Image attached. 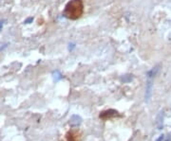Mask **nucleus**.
Segmentation results:
<instances>
[{"label": "nucleus", "instance_id": "obj_11", "mask_svg": "<svg viewBox=\"0 0 171 141\" xmlns=\"http://www.w3.org/2000/svg\"><path fill=\"white\" fill-rule=\"evenodd\" d=\"M2 27H3V21H0V29L2 28Z\"/></svg>", "mask_w": 171, "mask_h": 141}, {"label": "nucleus", "instance_id": "obj_1", "mask_svg": "<svg viewBox=\"0 0 171 141\" xmlns=\"http://www.w3.org/2000/svg\"><path fill=\"white\" fill-rule=\"evenodd\" d=\"M84 13V4L82 0H70L66 5L64 15L72 20H76L82 16Z\"/></svg>", "mask_w": 171, "mask_h": 141}, {"label": "nucleus", "instance_id": "obj_3", "mask_svg": "<svg viewBox=\"0 0 171 141\" xmlns=\"http://www.w3.org/2000/svg\"><path fill=\"white\" fill-rule=\"evenodd\" d=\"M152 90H153V83H152V80H148V82L146 83V96H145V98H146V102H148L150 98H151V96H152Z\"/></svg>", "mask_w": 171, "mask_h": 141}, {"label": "nucleus", "instance_id": "obj_7", "mask_svg": "<svg viewBox=\"0 0 171 141\" xmlns=\"http://www.w3.org/2000/svg\"><path fill=\"white\" fill-rule=\"evenodd\" d=\"M53 78H54L55 82H58V80H61V79L63 78V76L61 75V73H60L59 71H57V70H56V71L53 72Z\"/></svg>", "mask_w": 171, "mask_h": 141}, {"label": "nucleus", "instance_id": "obj_8", "mask_svg": "<svg viewBox=\"0 0 171 141\" xmlns=\"http://www.w3.org/2000/svg\"><path fill=\"white\" fill-rule=\"evenodd\" d=\"M122 80L124 83H129L132 80V75H126L122 78Z\"/></svg>", "mask_w": 171, "mask_h": 141}, {"label": "nucleus", "instance_id": "obj_5", "mask_svg": "<svg viewBox=\"0 0 171 141\" xmlns=\"http://www.w3.org/2000/svg\"><path fill=\"white\" fill-rule=\"evenodd\" d=\"M81 122H82V118L77 115H73L72 117H70V120H69V124L72 126H73V127L80 125Z\"/></svg>", "mask_w": 171, "mask_h": 141}, {"label": "nucleus", "instance_id": "obj_2", "mask_svg": "<svg viewBox=\"0 0 171 141\" xmlns=\"http://www.w3.org/2000/svg\"><path fill=\"white\" fill-rule=\"evenodd\" d=\"M118 116V112L116 110H113V109H109V110H107V111H104L101 114H100L99 117L102 118L104 120H107L108 118H111V117H115Z\"/></svg>", "mask_w": 171, "mask_h": 141}, {"label": "nucleus", "instance_id": "obj_10", "mask_svg": "<svg viewBox=\"0 0 171 141\" xmlns=\"http://www.w3.org/2000/svg\"><path fill=\"white\" fill-rule=\"evenodd\" d=\"M165 140V135H160V137L156 140V141H164Z\"/></svg>", "mask_w": 171, "mask_h": 141}, {"label": "nucleus", "instance_id": "obj_6", "mask_svg": "<svg viewBox=\"0 0 171 141\" xmlns=\"http://www.w3.org/2000/svg\"><path fill=\"white\" fill-rule=\"evenodd\" d=\"M160 67V65H157V66H155L154 68H152L151 70H150V71H148L147 72V77H148V79H151L152 77H155L156 75H157V73L159 72V68Z\"/></svg>", "mask_w": 171, "mask_h": 141}, {"label": "nucleus", "instance_id": "obj_9", "mask_svg": "<svg viewBox=\"0 0 171 141\" xmlns=\"http://www.w3.org/2000/svg\"><path fill=\"white\" fill-rule=\"evenodd\" d=\"M33 18H28L27 20H26V21H25V24H29V23H31V22H33Z\"/></svg>", "mask_w": 171, "mask_h": 141}, {"label": "nucleus", "instance_id": "obj_4", "mask_svg": "<svg viewBox=\"0 0 171 141\" xmlns=\"http://www.w3.org/2000/svg\"><path fill=\"white\" fill-rule=\"evenodd\" d=\"M164 117H165V114H164V111H161L159 113V115L157 116V118H156V126L158 128V130H161L163 128V125H164Z\"/></svg>", "mask_w": 171, "mask_h": 141}]
</instances>
